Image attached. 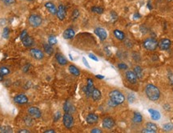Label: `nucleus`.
Wrapping results in <instances>:
<instances>
[{"mask_svg": "<svg viewBox=\"0 0 173 133\" xmlns=\"http://www.w3.org/2000/svg\"><path fill=\"white\" fill-rule=\"evenodd\" d=\"M109 104H111L112 107L120 105L125 101V96L123 93L119 90H112L109 93Z\"/></svg>", "mask_w": 173, "mask_h": 133, "instance_id": "nucleus-1", "label": "nucleus"}, {"mask_svg": "<svg viewBox=\"0 0 173 133\" xmlns=\"http://www.w3.org/2000/svg\"><path fill=\"white\" fill-rule=\"evenodd\" d=\"M147 97L151 101H157L160 97V91L156 85L148 84L144 89Z\"/></svg>", "mask_w": 173, "mask_h": 133, "instance_id": "nucleus-2", "label": "nucleus"}, {"mask_svg": "<svg viewBox=\"0 0 173 133\" xmlns=\"http://www.w3.org/2000/svg\"><path fill=\"white\" fill-rule=\"evenodd\" d=\"M143 45L144 49L147 50L154 51L158 47V41L153 37H148L143 41Z\"/></svg>", "mask_w": 173, "mask_h": 133, "instance_id": "nucleus-3", "label": "nucleus"}, {"mask_svg": "<svg viewBox=\"0 0 173 133\" xmlns=\"http://www.w3.org/2000/svg\"><path fill=\"white\" fill-rule=\"evenodd\" d=\"M28 23H29L31 27H34V28H37V27H40L42 23H43V19L39 14H32L28 18Z\"/></svg>", "mask_w": 173, "mask_h": 133, "instance_id": "nucleus-4", "label": "nucleus"}, {"mask_svg": "<svg viewBox=\"0 0 173 133\" xmlns=\"http://www.w3.org/2000/svg\"><path fill=\"white\" fill-rule=\"evenodd\" d=\"M63 122L65 128L68 129H71L74 126V118L72 115L70 114V112H65L63 116Z\"/></svg>", "mask_w": 173, "mask_h": 133, "instance_id": "nucleus-5", "label": "nucleus"}, {"mask_svg": "<svg viewBox=\"0 0 173 133\" xmlns=\"http://www.w3.org/2000/svg\"><path fill=\"white\" fill-rule=\"evenodd\" d=\"M125 78L132 85H135L138 81V77L132 70H127V72L125 73Z\"/></svg>", "mask_w": 173, "mask_h": 133, "instance_id": "nucleus-6", "label": "nucleus"}, {"mask_svg": "<svg viewBox=\"0 0 173 133\" xmlns=\"http://www.w3.org/2000/svg\"><path fill=\"white\" fill-rule=\"evenodd\" d=\"M27 113L29 116L32 117L33 119H39L42 116V112L37 107H30L27 109Z\"/></svg>", "mask_w": 173, "mask_h": 133, "instance_id": "nucleus-7", "label": "nucleus"}, {"mask_svg": "<svg viewBox=\"0 0 173 133\" xmlns=\"http://www.w3.org/2000/svg\"><path fill=\"white\" fill-rule=\"evenodd\" d=\"M94 82H93V80H92V78H88L87 81H86V86H84V91L85 94H86V96L87 97H90L91 95H92V90L94 89Z\"/></svg>", "mask_w": 173, "mask_h": 133, "instance_id": "nucleus-8", "label": "nucleus"}, {"mask_svg": "<svg viewBox=\"0 0 173 133\" xmlns=\"http://www.w3.org/2000/svg\"><path fill=\"white\" fill-rule=\"evenodd\" d=\"M102 124H103V127L105 129L110 130L116 126V122H115L113 118H111V117H105L103 120Z\"/></svg>", "mask_w": 173, "mask_h": 133, "instance_id": "nucleus-9", "label": "nucleus"}, {"mask_svg": "<svg viewBox=\"0 0 173 133\" xmlns=\"http://www.w3.org/2000/svg\"><path fill=\"white\" fill-rule=\"evenodd\" d=\"M172 42L168 38H162L160 42H158V47L161 50H168L171 47Z\"/></svg>", "mask_w": 173, "mask_h": 133, "instance_id": "nucleus-10", "label": "nucleus"}, {"mask_svg": "<svg viewBox=\"0 0 173 133\" xmlns=\"http://www.w3.org/2000/svg\"><path fill=\"white\" fill-rule=\"evenodd\" d=\"M31 55L32 58L35 59V60H42L44 58V54L42 50H40L39 49L37 48H32L30 50Z\"/></svg>", "mask_w": 173, "mask_h": 133, "instance_id": "nucleus-11", "label": "nucleus"}, {"mask_svg": "<svg viewBox=\"0 0 173 133\" xmlns=\"http://www.w3.org/2000/svg\"><path fill=\"white\" fill-rule=\"evenodd\" d=\"M95 34L98 36L101 41H105L108 37V33L106 31L105 29H103L102 27H97L94 30Z\"/></svg>", "mask_w": 173, "mask_h": 133, "instance_id": "nucleus-12", "label": "nucleus"}, {"mask_svg": "<svg viewBox=\"0 0 173 133\" xmlns=\"http://www.w3.org/2000/svg\"><path fill=\"white\" fill-rule=\"evenodd\" d=\"M56 16L59 20L60 21H63L66 18V8H65L64 5L60 4L58 8H57V13Z\"/></svg>", "mask_w": 173, "mask_h": 133, "instance_id": "nucleus-13", "label": "nucleus"}, {"mask_svg": "<svg viewBox=\"0 0 173 133\" xmlns=\"http://www.w3.org/2000/svg\"><path fill=\"white\" fill-rule=\"evenodd\" d=\"M14 101L16 104H25L28 102V98L24 94H18L14 97Z\"/></svg>", "mask_w": 173, "mask_h": 133, "instance_id": "nucleus-14", "label": "nucleus"}, {"mask_svg": "<svg viewBox=\"0 0 173 133\" xmlns=\"http://www.w3.org/2000/svg\"><path fill=\"white\" fill-rule=\"evenodd\" d=\"M86 121L88 124H95L99 121V116L95 113H90L86 116Z\"/></svg>", "mask_w": 173, "mask_h": 133, "instance_id": "nucleus-15", "label": "nucleus"}, {"mask_svg": "<svg viewBox=\"0 0 173 133\" xmlns=\"http://www.w3.org/2000/svg\"><path fill=\"white\" fill-rule=\"evenodd\" d=\"M22 42H23V45L26 46V47H31L34 44H35V41L33 39L32 37H31L29 35H27L26 37L22 40Z\"/></svg>", "mask_w": 173, "mask_h": 133, "instance_id": "nucleus-16", "label": "nucleus"}, {"mask_svg": "<svg viewBox=\"0 0 173 133\" xmlns=\"http://www.w3.org/2000/svg\"><path fill=\"white\" fill-rule=\"evenodd\" d=\"M55 59H56L57 62L60 65H66L68 64V60L65 58L62 53H58L55 54Z\"/></svg>", "mask_w": 173, "mask_h": 133, "instance_id": "nucleus-17", "label": "nucleus"}, {"mask_svg": "<svg viewBox=\"0 0 173 133\" xmlns=\"http://www.w3.org/2000/svg\"><path fill=\"white\" fill-rule=\"evenodd\" d=\"M75 35H76V32L71 28H68V29H66L64 32H63V37H64L65 39H67V40L72 39L75 37Z\"/></svg>", "mask_w": 173, "mask_h": 133, "instance_id": "nucleus-18", "label": "nucleus"}, {"mask_svg": "<svg viewBox=\"0 0 173 133\" xmlns=\"http://www.w3.org/2000/svg\"><path fill=\"white\" fill-rule=\"evenodd\" d=\"M132 121L135 124H140L143 123V116L138 112H135L133 113Z\"/></svg>", "mask_w": 173, "mask_h": 133, "instance_id": "nucleus-19", "label": "nucleus"}, {"mask_svg": "<svg viewBox=\"0 0 173 133\" xmlns=\"http://www.w3.org/2000/svg\"><path fill=\"white\" fill-rule=\"evenodd\" d=\"M148 112L150 113V115H151V118L152 120H159L160 118H161V114H160V112L157 111V110H155V109H149Z\"/></svg>", "mask_w": 173, "mask_h": 133, "instance_id": "nucleus-20", "label": "nucleus"}, {"mask_svg": "<svg viewBox=\"0 0 173 133\" xmlns=\"http://www.w3.org/2000/svg\"><path fill=\"white\" fill-rule=\"evenodd\" d=\"M92 98L93 99V101H100L101 97H102V94H101V92H100L98 88H94V89L92 90Z\"/></svg>", "mask_w": 173, "mask_h": 133, "instance_id": "nucleus-21", "label": "nucleus"}, {"mask_svg": "<svg viewBox=\"0 0 173 133\" xmlns=\"http://www.w3.org/2000/svg\"><path fill=\"white\" fill-rule=\"evenodd\" d=\"M45 7L47 9V11L52 14H53V15L56 14L57 8L54 3H51V2H48V3H47L46 4H45Z\"/></svg>", "mask_w": 173, "mask_h": 133, "instance_id": "nucleus-22", "label": "nucleus"}, {"mask_svg": "<svg viewBox=\"0 0 173 133\" xmlns=\"http://www.w3.org/2000/svg\"><path fill=\"white\" fill-rule=\"evenodd\" d=\"M113 35L115 37H116L117 39L119 41H124L125 39V34L124 32H123L121 30H119L118 29H114Z\"/></svg>", "mask_w": 173, "mask_h": 133, "instance_id": "nucleus-23", "label": "nucleus"}, {"mask_svg": "<svg viewBox=\"0 0 173 133\" xmlns=\"http://www.w3.org/2000/svg\"><path fill=\"white\" fill-rule=\"evenodd\" d=\"M68 70H69V72L71 73V74L75 76V77H79V75H80V71H79V69L76 66V65H71L68 67Z\"/></svg>", "mask_w": 173, "mask_h": 133, "instance_id": "nucleus-24", "label": "nucleus"}, {"mask_svg": "<svg viewBox=\"0 0 173 133\" xmlns=\"http://www.w3.org/2000/svg\"><path fill=\"white\" fill-rule=\"evenodd\" d=\"M133 71L135 72V75L138 77V79H142V77H143V69H142V67L140 66V65H136V66L134 67Z\"/></svg>", "mask_w": 173, "mask_h": 133, "instance_id": "nucleus-25", "label": "nucleus"}, {"mask_svg": "<svg viewBox=\"0 0 173 133\" xmlns=\"http://www.w3.org/2000/svg\"><path fill=\"white\" fill-rule=\"evenodd\" d=\"M146 128H148V129H149L150 131H151L152 133L157 132V131H158V128H157L156 124H154V123H151V122L147 123Z\"/></svg>", "mask_w": 173, "mask_h": 133, "instance_id": "nucleus-26", "label": "nucleus"}, {"mask_svg": "<svg viewBox=\"0 0 173 133\" xmlns=\"http://www.w3.org/2000/svg\"><path fill=\"white\" fill-rule=\"evenodd\" d=\"M43 49H44V51L46 52L47 54H48V55H52V53H54V49L52 47V45H50V44H44L43 45Z\"/></svg>", "mask_w": 173, "mask_h": 133, "instance_id": "nucleus-27", "label": "nucleus"}, {"mask_svg": "<svg viewBox=\"0 0 173 133\" xmlns=\"http://www.w3.org/2000/svg\"><path fill=\"white\" fill-rule=\"evenodd\" d=\"M11 73V70L9 68L6 66H1L0 67V74L5 77V76H7Z\"/></svg>", "mask_w": 173, "mask_h": 133, "instance_id": "nucleus-28", "label": "nucleus"}, {"mask_svg": "<svg viewBox=\"0 0 173 133\" xmlns=\"http://www.w3.org/2000/svg\"><path fill=\"white\" fill-rule=\"evenodd\" d=\"M91 11L93 12V13L98 14H102L104 11V9L101 6H92Z\"/></svg>", "mask_w": 173, "mask_h": 133, "instance_id": "nucleus-29", "label": "nucleus"}, {"mask_svg": "<svg viewBox=\"0 0 173 133\" xmlns=\"http://www.w3.org/2000/svg\"><path fill=\"white\" fill-rule=\"evenodd\" d=\"M71 108H72V106L71 104L70 101H67L64 103V105H63V111L65 112H70Z\"/></svg>", "mask_w": 173, "mask_h": 133, "instance_id": "nucleus-30", "label": "nucleus"}, {"mask_svg": "<svg viewBox=\"0 0 173 133\" xmlns=\"http://www.w3.org/2000/svg\"><path fill=\"white\" fill-rule=\"evenodd\" d=\"M0 132L3 133H11L13 132V130L10 126H3L0 128Z\"/></svg>", "mask_w": 173, "mask_h": 133, "instance_id": "nucleus-31", "label": "nucleus"}, {"mask_svg": "<svg viewBox=\"0 0 173 133\" xmlns=\"http://www.w3.org/2000/svg\"><path fill=\"white\" fill-rule=\"evenodd\" d=\"M58 42V41H57V38L55 37L54 35H51V36H49L48 37V43L50 45H54L55 44H57Z\"/></svg>", "mask_w": 173, "mask_h": 133, "instance_id": "nucleus-32", "label": "nucleus"}, {"mask_svg": "<svg viewBox=\"0 0 173 133\" xmlns=\"http://www.w3.org/2000/svg\"><path fill=\"white\" fill-rule=\"evenodd\" d=\"M79 17V11L78 9H75L73 12H72V14H71V19L73 21H76Z\"/></svg>", "mask_w": 173, "mask_h": 133, "instance_id": "nucleus-33", "label": "nucleus"}, {"mask_svg": "<svg viewBox=\"0 0 173 133\" xmlns=\"http://www.w3.org/2000/svg\"><path fill=\"white\" fill-rule=\"evenodd\" d=\"M163 128L164 130L167 131V132H169V131H172L173 129V124H171V123H168V124H164L163 125Z\"/></svg>", "mask_w": 173, "mask_h": 133, "instance_id": "nucleus-34", "label": "nucleus"}, {"mask_svg": "<svg viewBox=\"0 0 173 133\" xmlns=\"http://www.w3.org/2000/svg\"><path fill=\"white\" fill-rule=\"evenodd\" d=\"M9 35H10V29L8 27H5L3 31V37L5 39H7L9 37Z\"/></svg>", "mask_w": 173, "mask_h": 133, "instance_id": "nucleus-35", "label": "nucleus"}, {"mask_svg": "<svg viewBox=\"0 0 173 133\" xmlns=\"http://www.w3.org/2000/svg\"><path fill=\"white\" fill-rule=\"evenodd\" d=\"M1 2L7 6H11L16 3V0H1Z\"/></svg>", "mask_w": 173, "mask_h": 133, "instance_id": "nucleus-36", "label": "nucleus"}, {"mask_svg": "<svg viewBox=\"0 0 173 133\" xmlns=\"http://www.w3.org/2000/svg\"><path fill=\"white\" fill-rule=\"evenodd\" d=\"M135 96L133 93H129V94L127 95V101H128L129 103L132 104L133 102L135 101Z\"/></svg>", "mask_w": 173, "mask_h": 133, "instance_id": "nucleus-37", "label": "nucleus"}, {"mask_svg": "<svg viewBox=\"0 0 173 133\" xmlns=\"http://www.w3.org/2000/svg\"><path fill=\"white\" fill-rule=\"evenodd\" d=\"M118 68L119 69H121V70H127L128 69V66H127V65H126L124 62H122V63L118 64Z\"/></svg>", "mask_w": 173, "mask_h": 133, "instance_id": "nucleus-38", "label": "nucleus"}, {"mask_svg": "<svg viewBox=\"0 0 173 133\" xmlns=\"http://www.w3.org/2000/svg\"><path fill=\"white\" fill-rule=\"evenodd\" d=\"M111 22H115L118 19V15H117V14L116 13V12H114V11H111Z\"/></svg>", "mask_w": 173, "mask_h": 133, "instance_id": "nucleus-39", "label": "nucleus"}, {"mask_svg": "<svg viewBox=\"0 0 173 133\" xmlns=\"http://www.w3.org/2000/svg\"><path fill=\"white\" fill-rule=\"evenodd\" d=\"M27 30H26V29H24V30H23V31H22V33H21V35H20V39H21V40H23V38H24L25 37H26V36H27Z\"/></svg>", "mask_w": 173, "mask_h": 133, "instance_id": "nucleus-40", "label": "nucleus"}, {"mask_svg": "<svg viewBox=\"0 0 173 133\" xmlns=\"http://www.w3.org/2000/svg\"><path fill=\"white\" fill-rule=\"evenodd\" d=\"M61 117V113L60 112H57L55 115V121H57V120H60V118Z\"/></svg>", "mask_w": 173, "mask_h": 133, "instance_id": "nucleus-41", "label": "nucleus"}, {"mask_svg": "<svg viewBox=\"0 0 173 133\" xmlns=\"http://www.w3.org/2000/svg\"><path fill=\"white\" fill-rule=\"evenodd\" d=\"M91 132L92 133H102L103 132H102V130H101V129H100V128H93V129H92V131H91Z\"/></svg>", "mask_w": 173, "mask_h": 133, "instance_id": "nucleus-42", "label": "nucleus"}, {"mask_svg": "<svg viewBox=\"0 0 173 133\" xmlns=\"http://www.w3.org/2000/svg\"><path fill=\"white\" fill-rule=\"evenodd\" d=\"M89 58L91 59H92V60H94V61H99V59L97 58V57L95 56V55H94V54H92V53H90Z\"/></svg>", "mask_w": 173, "mask_h": 133, "instance_id": "nucleus-43", "label": "nucleus"}, {"mask_svg": "<svg viewBox=\"0 0 173 133\" xmlns=\"http://www.w3.org/2000/svg\"><path fill=\"white\" fill-rule=\"evenodd\" d=\"M83 62H84V64L85 65V66H86L87 68H91V66H90V65L88 64V62H87V61H86V59L85 58H83Z\"/></svg>", "mask_w": 173, "mask_h": 133, "instance_id": "nucleus-44", "label": "nucleus"}, {"mask_svg": "<svg viewBox=\"0 0 173 133\" xmlns=\"http://www.w3.org/2000/svg\"><path fill=\"white\" fill-rule=\"evenodd\" d=\"M18 132L19 133H29L30 132V131L28 130V129H21V130H19Z\"/></svg>", "mask_w": 173, "mask_h": 133, "instance_id": "nucleus-45", "label": "nucleus"}, {"mask_svg": "<svg viewBox=\"0 0 173 133\" xmlns=\"http://www.w3.org/2000/svg\"><path fill=\"white\" fill-rule=\"evenodd\" d=\"M29 67H30V65L28 64L27 65H25L24 67H23V72H27L28 70H29Z\"/></svg>", "mask_w": 173, "mask_h": 133, "instance_id": "nucleus-46", "label": "nucleus"}, {"mask_svg": "<svg viewBox=\"0 0 173 133\" xmlns=\"http://www.w3.org/2000/svg\"><path fill=\"white\" fill-rule=\"evenodd\" d=\"M55 131L54 129H48V130H46L44 132V133H55Z\"/></svg>", "mask_w": 173, "mask_h": 133, "instance_id": "nucleus-47", "label": "nucleus"}, {"mask_svg": "<svg viewBox=\"0 0 173 133\" xmlns=\"http://www.w3.org/2000/svg\"><path fill=\"white\" fill-rule=\"evenodd\" d=\"M95 77H96V78H99V79H103V78H104V77H103V76H101V75H96Z\"/></svg>", "mask_w": 173, "mask_h": 133, "instance_id": "nucleus-48", "label": "nucleus"}, {"mask_svg": "<svg viewBox=\"0 0 173 133\" xmlns=\"http://www.w3.org/2000/svg\"><path fill=\"white\" fill-rule=\"evenodd\" d=\"M3 79H4V77H3V76H2V75L0 74V81H3Z\"/></svg>", "mask_w": 173, "mask_h": 133, "instance_id": "nucleus-49", "label": "nucleus"}, {"mask_svg": "<svg viewBox=\"0 0 173 133\" xmlns=\"http://www.w3.org/2000/svg\"><path fill=\"white\" fill-rule=\"evenodd\" d=\"M27 1H29V2H31V1H33V0H27Z\"/></svg>", "mask_w": 173, "mask_h": 133, "instance_id": "nucleus-50", "label": "nucleus"}, {"mask_svg": "<svg viewBox=\"0 0 173 133\" xmlns=\"http://www.w3.org/2000/svg\"><path fill=\"white\" fill-rule=\"evenodd\" d=\"M168 1H172V0H168Z\"/></svg>", "mask_w": 173, "mask_h": 133, "instance_id": "nucleus-51", "label": "nucleus"}]
</instances>
